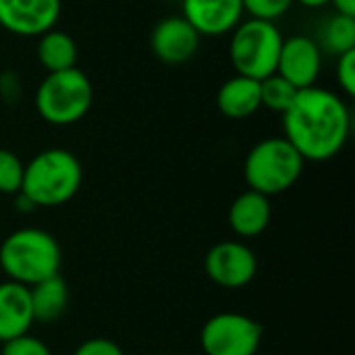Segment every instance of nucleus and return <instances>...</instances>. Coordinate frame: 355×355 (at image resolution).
<instances>
[{
    "label": "nucleus",
    "instance_id": "1",
    "mask_svg": "<svg viewBox=\"0 0 355 355\" xmlns=\"http://www.w3.org/2000/svg\"><path fill=\"white\" fill-rule=\"evenodd\" d=\"M281 116L283 137L306 162H327L339 156L352 133L347 102L318 85L300 89L293 104Z\"/></svg>",
    "mask_w": 355,
    "mask_h": 355
},
{
    "label": "nucleus",
    "instance_id": "2",
    "mask_svg": "<svg viewBox=\"0 0 355 355\" xmlns=\"http://www.w3.org/2000/svg\"><path fill=\"white\" fill-rule=\"evenodd\" d=\"M81 181L79 158L64 148H48L25 164L19 193L35 208H56L77 196Z\"/></svg>",
    "mask_w": 355,
    "mask_h": 355
},
{
    "label": "nucleus",
    "instance_id": "3",
    "mask_svg": "<svg viewBox=\"0 0 355 355\" xmlns=\"http://www.w3.org/2000/svg\"><path fill=\"white\" fill-rule=\"evenodd\" d=\"M0 270L6 281L33 287L60 270V245L42 229H19L0 243Z\"/></svg>",
    "mask_w": 355,
    "mask_h": 355
},
{
    "label": "nucleus",
    "instance_id": "4",
    "mask_svg": "<svg viewBox=\"0 0 355 355\" xmlns=\"http://www.w3.org/2000/svg\"><path fill=\"white\" fill-rule=\"evenodd\" d=\"M306 160L281 135L258 141L245 156L243 177L252 191L266 198L289 191L302 177Z\"/></svg>",
    "mask_w": 355,
    "mask_h": 355
},
{
    "label": "nucleus",
    "instance_id": "5",
    "mask_svg": "<svg viewBox=\"0 0 355 355\" xmlns=\"http://www.w3.org/2000/svg\"><path fill=\"white\" fill-rule=\"evenodd\" d=\"M33 104L48 125L69 127L89 112L94 104V85L77 67L48 73L35 89Z\"/></svg>",
    "mask_w": 355,
    "mask_h": 355
},
{
    "label": "nucleus",
    "instance_id": "6",
    "mask_svg": "<svg viewBox=\"0 0 355 355\" xmlns=\"http://www.w3.org/2000/svg\"><path fill=\"white\" fill-rule=\"evenodd\" d=\"M229 35V60L235 75L262 81L277 73L285 37L275 21L248 17Z\"/></svg>",
    "mask_w": 355,
    "mask_h": 355
},
{
    "label": "nucleus",
    "instance_id": "7",
    "mask_svg": "<svg viewBox=\"0 0 355 355\" xmlns=\"http://www.w3.org/2000/svg\"><path fill=\"white\" fill-rule=\"evenodd\" d=\"M260 343V322L237 312L212 316L200 333V345L206 355H256Z\"/></svg>",
    "mask_w": 355,
    "mask_h": 355
},
{
    "label": "nucleus",
    "instance_id": "8",
    "mask_svg": "<svg viewBox=\"0 0 355 355\" xmlns=\"http://www.w3.org/2000/svg\"><path fill=\"white\" fill-rule=\"evenodd\" d=\"M206 275L223 289H243L258 272L256 254L241 241L216 243L204 260Z\"/></svg>",
    "mask_w": 355,
    "mask_h": 355
},
{
    "label": "nucleus",
    "instance_id": "9",
    "mask_svg": "<svg viewBox=\"0 0 355 355\" xmlns=\"http://www.w3.org/2000/svg\"><path fill=\"white\" fill-rule=\"evenodd\" d=\"M62 0H0V27L19 37H40L56 27Z\"/></svg>",
    "mask_w": 355,
    "mask_h": 355
},
{
    "label": "nucleus",
    "instance_id": "10",
    "mask_svg": "<svg viewBox=\"0 0 355 355\" xmlns=\"http://www.w3.org/2000/svg\"><path fill=\"white\" fill-rule=\"evenodd\" d=\"M200 42L202 35L181 15L160 19L150 33V48L154 56L171 67L189 62L198 54Z\"/></svg>",
    "mask_w": 355,
    "mask_h": 355
},
{
    "label": "nucleus",
    "instance_id": "11",
    "mask_svg": "<svg viewBox=\"0 0 355 355\" xmlns=\"http://www.w3.org/2000/svg\"><path fill=\"white\" fill-rule=\"evenodd\" d=\"M277 73L295 89L316 85L322 73V50L310 35H293L283 40Z\"/></svg>",
    "mask_w": 355,
    "mask_h": 355
},
{
    "label": "nucleus",
    "instance_id": "12",
    "mask_svg": "<svg viewBox=\"0 0 355 355\" xmlns=\"http://www.w3.org/2000/svg\"><path fill=\"white\" fill-rule=\"evenodd\" d=\"M181 17L202 35H229L243 19L241 0H181Z\"/></svg>",
    "mask_w": 355,
    "mask_h": 355
},
{
    "label": "nucleus",
    "instance_id": "13",
    "mask_svg": "<svg viewBox=\"0 0 355 355\" xmlns=\"http://www.w3.org/2000/svg\"><path fill=\"white\" fill-rule=\"evenodd\" d=\"M33 322L29 287L15 281L0 283V343L27 335Z\"/></svg>",
    "mask_w": 355,
    "mask_h": 355
},
{
    "label": "nucleus",
    "instance_id": "14",
    "mask_svg": "<svg viewBox=\"0 0 355 355\" xmlns=\"http://www.w3.org/2000/svg\"><path fill=\"white\" fill-rule=\"evenodd\" d=\"M270 218H272L270 198L252 189L239 193L229 208V225L237 237L250 239L262 235L268 229Z\"/></svg>",
    "mask_w": 355,
    "mask_h": 355
},
{
    "label": "nucleus",
    "instance_id": "15",
    "mask_svg": "<svg viewBox=\"0 0 355 355\" xmlns=\"http://www.w3.org/2000/svg\"><path fill=\"white\" fill-rule=\"evenodd\" d=\"M216 108L220 110L223 116L233 119V121H243L254 116L260 108V81L243 77V75H233L229 77L216 94Z\"/></svg>",
    "mask_w": 355,
    "mask_h": 355
},
{
    "label": "nucleus",
    "instance_id": "16",
    "mask_svg": "<svg viewBox=\"0 0 355 355\" xmlns=\"http://www.w3.org/2000/svg\"><path fill=\"white\" fill-rule=\"evenodd\" d=\"M29 300H31L33 320L42 324H52L64 314L69 306V287L60 275H54L29 287Z\"/></svg>",
    "mask_w": 355,
    "mask_h": 355
},
{
    "label": "nucleus",
    "instance_id": "17",
    "mask_svg": "<svg viewBox=\"0 0 355 355\" xmlns=\"http://www.w3.org/2000/svg\"><path fill=\"white\" fill-rule=\"evenodd\" d=\"M35 56L48 73H58L73 69L77 64L79 48L73 35L54 27L37 37Z\"/></svg>",
    "mask_w": 355,
    "mask_h": 355
},
{
    "label": "nucleus",
    "instance_id": "18",
    "mask_svg": "<svg viewBox=\"0 0 355 355\" xmlns=\"http://www.w3.org/2000/svg\"><path fill=\"white\" fill-rule=\"evenodd\" d=\"M316 44L320 46L322 54H333L341 56L345 52L355 50V17H345V15H331L318 31Z\"/></svg>",
    "mask_w": 355,
    "mask_h": 355
},
{
    "label": "nucleus",
    "instance_id": "19",
    "mask_svg": "<svg viewBox=\"0 0 355 355\" xmlns=\"http://www.w3.org/2000/svg\"><path fill=\"white\" fill-rule=\"evenodd\" d=\"M300 89H295L287 79H283L279 73H272L270 77L260 81V102L264 108L283 114L295 100Z\"/></svg>",
    "mask_w": 355,
    "mask_h": 355
},
{
    "label": "nucleus",
    "instance_id": "20",
    "mask_svg": "<svg viewBox=\"0 0 355 355\" xmlns=\"http://www.w3.org/2000/svg\"><path fill=\"white\" fill-rule=\"evenodd\" d=\"M23 168H25V164L21 162V158L15 152L0 148V193L17 196L21 191Z\"/></svg>",
    "mask_w": 355,
    "mask_h": 355
},
{
    "label": "nucleus",
    "instance_id": "21",
    "mask_svg": "<svg viewBox=\"0 0 355 355\" xmlns=\"http://www.w3.org/2000/svg\"><path fill=\"white\" fill-rule=\"evenodd\" d=\"M241 4H243V12L250 15L252 19L277 21L289 12L293 0H241Z\"/></svg>",
    "mask_w": 355,
    "mask_h": 355
},
{
    "label": "nucleus",
    "instance_id": "22",
    "mask_svg": "<svg viewBox=\"0 0 355 355\" xmlns=\"http://www.w3.org/2000/svg\"><path fill=\"white\" fill-rule=\"evenodd\" d=\"M0 355H52L48 345L40 341L33 335H21L17 339H10L2 343V354Z\"/></svg>",
    "mask_w": 355,
    "mask_h": 355
},
{
    "label": "nucleus",
    "instance_id": "23",
    "mask_svg": "<svg viewBox=\"0 0 355 355\" xmlns=\"http://www.w3.org/2000/svg\"><path fill=\"white\" fill-rule=\"evenodd\" d=\"M337 81L347 98L355 96V50L337 56Z\"/></svg>",
    "mask_w": 355,
    "mask_h": 355
},
{
    "label": "nucleus",
    "instance_id": "24",
    "mask_svg": "<svg viewBox=\"0 0 355 355\" xmlns=\"http://www.w3.org/2000/svg\"><path fill=\"white\" fill-rule=\"evenodd\" d=\"M23 96V79L15 71L0 73V100L6 104H17Z\"/></svg>",
    "mask_w": 355,
    "mask_h": 355
},
{
    "label": "nucleus",
    "instance_id": "25",
    "mask_svg": "<svg viewBox=\"0 0 355 355\" xmlns=\"http://www.w3.org/2000/svg\"><path fill=\"white\" fill-rule=\"evenodd\" d=\"M73 355H125L119 343L104 339V337H94L83 341Z\"/></svg>",
    "mask_w": 355,
    "mask_h": 355
},
{
    "label": "nucleus",
    "instance_id": "26",
    "mask_svg": "<svg viewBox=\"0 0 355 355\" xmlns=\"http://www.w3.org/2000/svg\"><path fill=\"white\" fill-rule=\"evenodd\" d=\"M335 6V12L345 15V17H355V0H331Z\"/></svg>",
    "mask_w": 355,
    "mask_h": 355
},
{
    "label": "nucleus",
    "instance_id": "27",
    "mask_svg": "<svg viewBox=\"0 0 355 355\" xmlns=\"http://www.w3.org/2000/svg\"><path fill=\"white\" fill-rule=\"evenodd\" d=\"M293 2H297L306 8H324L331 4V0H293Z\"/></svg>",
    "mask_w": 355,
    "mask_h": 355
},
{
    "label": "nucleus",
    "instance_id": "28",
    "mask_svg": "<svg viewBox=\"0 0 355 355\" xmlns=\"http://www.w3.org/2000/svg\"><path fill=\"white\" fill-rule=\"evenodd\" d=\"M156 355H164V354H156Z\"/></svg>",
    "mask_w": 355,
    "mask_h": 355
}]
</instances>
